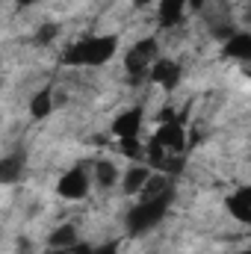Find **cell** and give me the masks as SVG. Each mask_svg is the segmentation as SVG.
<instances>
[{
  "label": "cell",
  "mask_w": 251,
  "mask_h": 254,
  "mask_svg": "<svg viewBox=\"0 0 251 254\" xmlns=\"http://www.w3.org/2000/svg\"><path fill=\"white\" fill-rule=\"evenodd\" d=\"M172 198H175V190H166V192H160V195L142 198V201L127 213V231H130L133 237H139V234L151 231V228L166 216V210H169Z\"/></svg>",
  "instance_id": "obj_1"
},
{
  "label": "cell",
  "mask_w": 251,
  "mask_h": 254,
  "mask_svg": "<svg viewBox=\"0 0 251 254\" xmlns=\"http://www.w3.org/2000/svg\"><path fill=\"white\" fill-rule=\"evenodd\" d=\"M116 48H119L116 36H92V39H83V42L71 45L63 60L65 65H104L110 63Z\"/></svg>",
  "instance_id": "obj_2"
},
{
  "label": "cell",
  "mask_w": 251,
  "mask_h": 254,
  "mask_svg": "<svg viewBox=\"0 0 251 254\" xmlns=\"http://www.w3.org/2000/svg\"><path fill=\"white\" fill-rule=\"evenodd\" d=\"M154 57H157V39H142L139 45H133V48H130V54L125 57L127 74H133V77L151 74Z\"/></svg>",
  "instance_id": "obj_3"
},
{
  "label": "cell",
  "mask_w": 251,
  "mask_h": 254,
  "mask_svg": "<svg viewBox=\"0 0 251 254\" xmlns=\"http://www.w3.org/2000/svg\"><path fill=\"white\" fill-rule=\"evenodd\" d=\"M151 80L157 83V86H163V89H175L178 83H181V65L175 63V60H157V63L151 65Z\"/></svg>",
  "instance_id": "obj_4"
},
{
  "label": "cell",
  "mask_w": 251,
  "mask_h": 254,
  "mask_svg": "<svg viewBox=\"0 0 251 254\" xmlns=\"http://www.w3.org/2000/svg\"><path fill=\"white\" fill-rule=\"evenodd\" d=\"M60 195L63 198H71V201H77V198H83L86 192H89V178H86V172L83 169H71L68 175H63V181H60Z\"/></svg>",
  "instance_id": "obj_5"
},
{
  "label": "cell",
  "mask_w": 251,
  "mask_h": 254,
  "mask_svg": "<svg viewBox=\"0 0 251 254\" xmlns=\"http://www.w3.org/2000/svg\"><path fill=\"white\" fill-rule=\"evenodd\" d=\"M228 210H231V216H234L237 222L251 225V187H243V190L234 192V195L228 198Z\"/></svg>",
  "instance_id": "obj_6"
},
{
  "label": "cell",
  "mask_w": 251,
  "mask_h": 254,
  "mask_svg": "<svg viewBox=\"0 0 251 254\" xmlns=\"http://www.w3.org/2000/svg\"><path fill=\"white\" fill-rule=\"evenodd\" d=\"M225 57L237 63H251V33H234L225 42Z\"/></svg>",
  "instance_id": "obj_7"
},
{
  "label": "cell",
  "mask_w": 251,
  "mask_h": 254,
  "mask_svg": "<svg viewBox=\"0 0 251 254\" xmlns=\"http://www.w3.org/2000/svg\"><path fill=\"white\" fill-rule=\"evenodd\" d=\"M139 127H142V113L139 110H127V113H122L116 119L113 130H116L119 139H136L139 136Z\"/></svg>",
  "instance_id": "obj_8"
},
{
  "label": "cell",
  "mask_w": 251,
  "mask_h": 254,
  "mask_svg": "<svg viewBox=\"0 0 251 254\" xmlns=\"http://www.w3.org/2000/svg\"><path fill=\"white\" fill-rule=\"evenodd\" d=\"M163 148H169V151H181L184 148V127L178 125V122H166V125L157 127V136H154Z\"/></svg>",
  "instance_id": "obj_9"
},
{
  "label": "cell",
  "mask_w": 251,
  "mask_h": 254,
  "mask_svg": "<svg viewBox=\"0 0 251 254\" xmlns=\"http://www.w3.org/2000/svg\"><path fill=\"white\" fill-rule=\"evenodd\" d=\"M148 181H151V169L148 166H130L125 175V192L127 195H136V192L145 190Z\"/></svg>",
  "instance_id": "obj_10"
},
{
  "label": "cell",
  "mask_w": 251,
  "mask_h": 254,
  "mask_svg": "<svg viewBox=\"0 0 251 254\" xmlns=\"http://www.w3.org/2000/svg\"><path fill=\"white\" fill-rule=\"evenodd\" d=\"M184 6H187V0H163L160 3V24L163 27H175L184 18Z\"/></svg>",
  "instance_id": "obj_11"
},
{
  "label": "cell",
  "mask_w": 251,
  "mask_h": 254,
  "mask_svg": "<svg viewBox=\"0 0 251 254\" xmlns=\"http://www.w3.org/2000/svg\"><path fill=\"white\" fill-rule=\"evenodd\" d=\"M48 243H51V249H71V246H77V231H74V225L57 228Z\"/></svg>",
  "instance_id": "obj_12"
},
{
  "label": "cell",
  "mask_w": 251,
  "mask_h": 254,
  "mask_svg": "<svg viewBox=\"0 0 251 254\" xmlns=\"http://www.w3.org/2000/svg\"><path fill=\"white\" fill-rule=\"evenodd\" d=\"M21 169H24V157H21V154H15V157H6V160L0 163V178H3V184H12V181H18Z\"/></svg>",
  "instance_id": "obj_13"
},
{
  "label": "cell",
  "mask_w": 251,
  "mask_h": 254,
  "mask_svg": "<svg viewBox=\"0 0 251 254\" xmlns=\"http://www.w3.org/2000/svg\"><path fill=\"white\" fill-rule=\"evenodd\" d=\"M51 110H54V95L45 89V92H39V95L33 98L30 113H33V119H45V116H51Z\"/></svg>",
  "instance_id": "obj_14"
},
{
  "label": "cell",
  "mask_w": 251,
  "mask_h": 254,
  "mask_svg": "<svg viewBox=\"0 0 251 254\" xmlns=\"http://www.w3.org/2000/svg\"><path fill=\"white\" fill-rule=\"evenodd\" d=\"M95 178H98L101 187H113V184L119 181V172H116V166H113L110 160H101V163L95 166Z\"/></svg>",
  "instance_id": "obj_15"
},
{
  "label": "cell",
  "mask_w": 251,
  "mask_h": 254,
  "mask_svg": "<svg viewBox=\"0 0 251 254\" xmlns=\"http://www.w3.org/2000/svg\"><path fill=\"white\" fill-rule=\"evenodd\" d=\"M122 151H125L127 157H133V160H142V157H148V151L139 145V139H122Z\"/></svg>",
  "instance_id": "obj_16"
},
{
  "label": "cell",
  "mask_w": 251,
  "mask_h": 254,
  "mask_svg": "<svg viewBox=\"0 0 251 254\" xmlns=\"http://www.w3.org/2000/svg\"><path fill=\"white\" fill-rule=\"evenodd\" d=\"M92 254H119V249H116L113 243H110V246H95V249H92Z\"/></svg>",
  "instance_id": "obj_17"
},
{
  "label": "cell",
  "mask_w": 251,
  "mask_h": 254,
  "mask_svg": "<svg viewBox=\"0 0 251 254\" xmlns=\"http://www.w3.org/2000/svg\"><path fill=\"white\" fill-rule=\"evenodd\" d=\"M54 33H57V27L51 24V27H42V33H39V42H48V39H54Z\"/></svg>",
  "instance_id": "obj_18"
},
{
  "label": "cell",
  "mask_w": 251,
  "mask_h": 254,
  "mask_svg": "<svg viewBox=\"0 0 251 254\" xmlns=\"http://www.w3.org/2000/svg\"><path fill=\"white\" fill-rule=\"evenodd\" d=\"M133 3H136V6H145V3H151V0H133Z\"/></svg>",
  "instance_id": "obj_19"
},
{
  "label": "cell",
  "mask_w": 251,
  "mask_h": 254,
  "mask_svg": "<svg viewBox=\"0 0 251 254\" xmlns=\"http://www.w3.org/2000/svg\"><path fill=\"white\" fill-rule=\"evenodd\" d=\"M18 3H21V6H27V3H33V0H18Z\"/></svg>",
  "instance_id": "obj_20"
},
{
  "label": "cell",
  "mask_w": 251,
  "mask_h": 254,
  "mask_svg": "<svg viewBox=\"0 0 251 254\" xmlns=\"http://www.w3.org/2000/svg\"><path fill=\"white\" fill-rule=\"evenodd\" d=\"M201 3H204V0H192V6H201Z\"/></svg>",
  "instance_id": "obj_21"
},
{
  "label": "cell",
  "mask_w": 251,
  "mask_h": 254,
  "mask_svg": "<svg viewBox=\"0 0 251 254\" xmlns=\"http://www.w3.org/2000/svg\"><path fill=\"white\" fill-rule=\"evenodd\" d=\"M237 254H251V249H246V252H237Z\"/></svg>",
  "instance_id": "obj_22"
},
{
  "label": "cell",
  "mask_w": 251,
  "mask_h": 254,
  "mask_svg": "<svg viewBox=\"0 0 251 254\" xmlns=\"http://www.w3.org/2000/svg\"><path fill=\"white\" fill-rule=\"evenodd\" d=\"M249 74H251V63H249Z\"/></svg>",
  "instance_id": "obj_23"
}]
</instances>
